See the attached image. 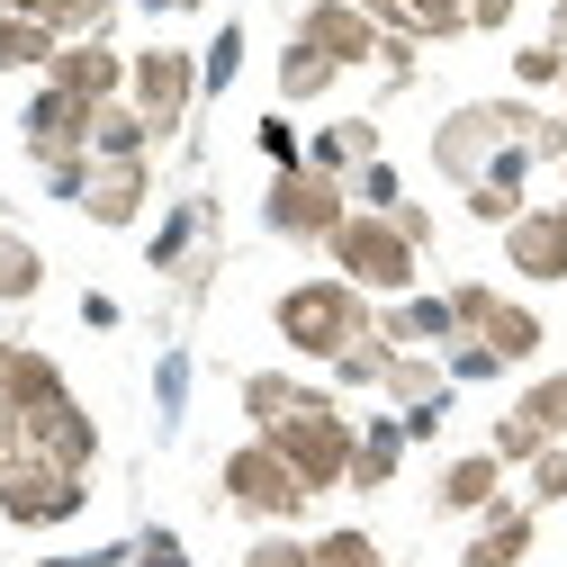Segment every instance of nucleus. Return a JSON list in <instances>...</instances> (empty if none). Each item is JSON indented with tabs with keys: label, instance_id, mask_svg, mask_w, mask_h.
I'll list each match as a JSON object with an SVG mask.
<instances>
[{
	"label": "nucleus",
	"instance_id": "1",
	"mask_svg": "<svg viewBox=\"0 0 567 567\" xmlns=\"http://www.w3.org/2000/svg\"><path fill=\"white\" fill-rule=\"evenodd\" d=\"M270 324H279V342H289L298 361H324V370H333L351 342L379 333V307L351 289V279H298V289H279Z\"/></svg>",
	"mask_w": 567,
	"mask_h": 567
},
{
	"label": "nucleus",
	"instance_id": "2",
	"mask_svg": "<svg viewBox=\"0 0 567 567\" xmlns=\"http://www.w3.org/2000/svg\"><path fill=\"white\" fill-rule=\"evenodd\" d=\"M523 135H532V100H468V109H451L433 126V172L451 189H468V181L495 172V154H514Z\"/></svg>",
	"mask_w": 567,
	"mask_h": 567
},
{
	"label": "nucleus",
	"instance_id": "3",
	"mask_svg": "<svg viewBox=\"0 0 567 567\" xmlns=\"http://www.w3.org/2000/svg\"><path fill=\"white\" fill-rule=\"evenodd\" d=\"M324 252H333V279H351L361 298H414V261H423V252H414L388 217H370V207H351Z\"/></svg>",
	"mask_w": 567,
	"mask_h": 567
},
{
	"label": "nucleus",
	"instance_id": "4",
	"mask_svg": "<svg viewBox=\"0 0 567 567\" xmlns=\"http://www.w3.org/2000/svg\"><path fill=\"white\" fill-rule=\"evenodd\" d=\"M351 217V181L316 172V163H289V172H270L261 189V226L279 244H333V226Z\"/></svg>",
	"mask_w": 567,
	"mask_h": 567
},
{
	"label": "nucleus",
	"instance_id": "5",
	"mask_svg": "<svg viewBox=\"0 0 567 567\" xmlns=\"http://www.w3.org/2000/svg\"><path fill=\"white\" fill-rule=\"evenodd\" d=\"M126 109L154 126V145H172L181 117L198 109V54H189V45H145V54H126Z\"/></svg>",
	"mask_w": 567,
	"mask_h": 567
},
{
	"label": "nucleus",
	"instance_id": "6",
	"mask_svg": "<svg viewBox=\"0 0 567 567\" xmlns=\"http://www.w3.org/2000/svg\"><path fill=\"white\" fill-rule=\"evenodd\" d=\"M279 460L298 468V486L307 495H333L342 477H351V451H361V423H351L342 405H316V414H298V423H279V433H261Z\"/></svg>",
	"mask_w": 567,
	"mask_h": 567
},
{
	"label": "nucleus",
	"instance_id": "7",
	"mask_svg": "<svg viewBox=\"0 0 567 567\" xmlns=\"http://www.w3.org/2000/svg\"><path fill=\"white\" fill-rule=\"evenodd\" d=\"M217 486H226V505L252 514V523H307V505H316V495L298 486V468L279 460L261 433H252L244 451H226V477H217Z\"/></svg>",
	"mask_w": 567,
	"mask_h": 567
},
{
	"label": "nucleus",
	"instance_id": "8",
	"mask_svg": "<svg viewBox=\"0 0 567 567\" xmlns=\"http://www.w3.org/2000/svg\"><path fill=\"white\" fill-rule=\"evenodd\" d=\"M567 442V370H549V379H532L505 414H495V460H505V468H532L540 451H558Z\"/></svg>",
	"mask_w": 567,
	"mask_h": 567
},
{
	"label": "nucleus",
	"instance_id": "9",
	"mask_svg": "<svg viewBox=\"0 0 567 567\" xmlns=\"http://www.w3.org/2000/svg\"><path fill=\"white\" fill-rule=\"evenodd\" d=\"M91 505V477L82 468H54V460H19L10 477H0V514H10L19 532H54V523H73Z\"/></svg>",
	"mask_w": 567,
	"mask_h": 567
},
{
	"label": "nucleus",
	"instance_id": "10",
	"mask_svg": "<svg viewBox=\"0 0 567 567\" xmlns=\"http://www.w3.org/2000/svg\"><path fill=\"white\" fill-rule=\"evenodd\" d=\"M45 91H73L82 109H109V100H126V54L109 37H73V45H54Z\"/></svg>",
	"mask_w": 567,
	"mask_h": 567
},
{
	"label": "nucleus",
	"instance_id": "11",
	"mask_svg": "<svg viewBox=\"0 0 567 567\" xmlns=\"http://www.w3.org/2000/svg\"><path fill=\"white\" fill-rule=\"evenodd\" d=\"M298 37H307L316 54H333L342 73H351V63H379V45H388V28L361 10V0H307V10H298Z\"/></svg>",
	"mask_w": 567,
	"mask_h": 567
},
{
	"label": "nucleus",
	"instance_id": "12",
	"mask_svg": "<svg viewBox=\"0 0 567 567\" xmlns=\"http://www.w3.org/2000/svg\"><path fill=\"white\" fill-rule=\"evenodd\" d=\"M505 261L523 270V279H567V198L558 207H523V217L505 226Z\"/></svg>",
	"mask_w": 567,
	"mask_h": 567
},
{
	"label": "nucleus",
	"instance_id": "13",
	"mask_svg": "<svg viewBox=\"0 0 567 567\" xmlns=\"http://www.w3.org/2000/svg\"><path fill=\"white\" fill-rule=\"evenodd\" d=\"M28 451L54 460V468H82V477H91V460H100V423H91V405H82V396H63V405L28 414Z\"/></svg>",
	"mask_w": 567,
	"mask_h": 567
},
{
	"label": "nucleus",
	"instance_id": "14",
	"mask_svg": "<svg viewBox=\"0 0 567 567\" xmlns=\"http://www.w3.org/2000/svg\"><path fill=\"white\" fill-rule=\"evenodd\" d=\"M145 198H154V163H91V189H82V217L126 235L135 217H145Z\"/></svg>",
	"mask_w": 567,
	"mask_h": 567
},
{
	"label": "nucleus",
	"instance_id": "15",
	"mask_svg": "<svg viewBox=\"0 0 567 567\" xmlns=\"http://www.w3.org/2000/svg\"><path fill=\"white\" fill-rule=\"evenodd\" d=\"M532 532H540V514L514 505V495H495V505L477 514V532H468V549H460V567H523L532 558Z\"/></svg>",
	"mask_w": 567,
	"mask_h": 567
},
{
	"label": "nucleus",
	"instance_id": "16",
	"mask_svg": "<svg viewBox=\"0 0 567 567\" xmlns=\"http://www.w3.org/2000/svg\"><path fill=\"white\" fill-rule=\"evenodd\" d=\"M316 405H333V388H307V379H289V370H252V379H244L252 433H279V423H298V414H316Z\"/></svg>",
	"mask_w": 567,
	"mask_h": 567
},
{
	"label": "nucleus",
	"instance_id": "17",
	"mask_svg": "<svg viewBox=\"0 0 567 567\" xmlns=\"http://www.w3.org/2000/svg\"><path fill=\"white\" fill-rule=\"evenodd\" d=\"M495 495H505V460H495V451H460V460L433 477V505H442V514H486Z\"/></svg>",
	"mask_w": 567,
	"mask_h": 567
},
{
	"label": "nucleus",
	"instance_id": "18",
	"mask_svg": "<svg viewBox=\"0 0 567 567\" xmlns=\"http://www.w3.org/2000/svg\"><path fill=\"white\" fill-rule=\"evenodd\" d=\"M361 10L388 28V37H414V45H442V37H468V10L460 0H361Z\"/></svg>",
	"mask_w": 567,
	"mask_h": 567
},
{
	"label": "nucleus",
	"instance_id": "19",
	"mask_svg": "<svg viewBox=\"0 0 567 567\" xmlns=\"http://www.w3.org/2000/svg\"><path fill=\"white\" fill-rule=\"evenodd\" d=\"M523 181H532V154L514 145V154H495V172H486V181H468L460 198H468V217H477V226H514L523 207H532V198H523Z\"/></svg>",
	"mask_w": 567,
	"mask_h": 567
},
{
	"label": "nucleus",
	"instance_id": "20",
	"mask_svg": "<svg viewBox=\"0 0 567 567\" xmlns=\"http://www.w3.org/2000/svg\"><path fill=\"white\" fill-rule=\"evenodd\" d=\"M379 333H388L396 351H451V342H460L451 298H396V307H379Z\"/></svg>",
	"mask_w": 567,
	"mask_h": 567
},
{
	"label": "nucleus",
	"instance_id": "21",
	"mask_svg": "<svg viewBox=\"0 0 567 567\" xmlns=\"http://www.w3.org/2000/svg\"><path fill=\"white\" fill-rule=\"evenodd\" d=\"M468 333H477V342H486V351H495V361H505V370H523L532 351H540V333H549V324H540L532 307H514L505 289H495V298H486V316H477Z\"/></svg>",
	"mask_w": 567,
	"mask_h": 567
},
{
	"label": "nucleus",
	"instance_id": "22",
	"mask_svg": "<svg viewBox=\"0 0 567 567\" xmlns=\"http://www.w3.org/2000/svg\"><path fill=\"white\" fill-rule=\"evenodd\" d=\"M307 163H316V172H333V181L370 172V163H379V117H333V126H316Z\"/></svg>",
	"mask_w": 567,
	"mask_h": 567
},
{
	"label": "nucleus",
	"instance_id": "23",
	"mask_svg": "<svg viewBox=\"0 0 567 567\" xmlns=\"http://www.w3.org/2000/svg\"><path fill=\"white\" fill-rule=\"evenodd\" d=\"M396 468H405V423L396 414H379V423H361V451H351V495H379V486H396Z\"/></svg>",
	"mask_w": 567,
	"mask_h": 567
},
{
	"label": "nucleus",
	"instance_id": "24",
	"mask_svg": "<svg viewBox=\"0 0 567 567\" xmlns=\"http://www.w3.org/2000/svg\"><path fill=\"white\" fill-rule=\"evenodd\" d=\"M333 82H342V63H333V54H316L307 37H289V45H279V100H289V109L324 100Z\"/></svg>",
	"mask_w": 567,
	"mask_h": 567
},
{
	"label": "nucleus",
	"instance_id": "25",
	"mask_svg": "<svg viewBox=\"0 0 567 567\" xmlns=\"http://www.w3.org/2000/svg\"><path fill=\"white\" fill-rule=\"evenodd\" d=\"M19 19H37V28H54L63 45L73 37H109V19H117V0H10Z\"/></svg>",
	"mask_w": 567,
	"mask_h": 567
},
{
	"label": "nucleus",
	"instance_id": "26",
	"mask_svg": "<svg viewBox=\"0 0 567 567\" xmlns=\"http://www.w3.org/2000/svg\"><path fill=\"white\" fill-rule=\"evenodd\" d=\"M91 154H100V163H145V154H154V126L135 117L126 100H109L100 126H91Z\"/></svg>",
	"mask_w": 567,
	"mask_h": 567
},
{
	"label": "nucleus",
	"instance_id": "27",
	"mask_svg": "<svg viewBox=\"0 0 567 567\" xmlns=\"http://www.w3.org/2000/svg\"><path fill=\"white\" fill-rule=\"evenodd\" d=\"M54 28H37V19H19V10H0V73H45L54 63Z\"/></svg>",
	"mask_w": 567,
	"mask_h": 567
},
{
	"label": "nucleus",
	"instance_id": "28",
	"mask_svg": "<svg viewBox=\"0 0 567 567\" xmlns=\"http://www.w3.org/2000/svg\"><path fill=\"white\" fill-rule=\"evenodd\" d=\"M63 396H73V388H63V370L45 361V351H28V342H19V370H10V405H19V423H28V414H45V405H63Z\"/></svg>",
	"mask_w": 567,
	"mask_h": 567
},
{
	"label": "nucleus",
	"instance_id": "29",
	"mask_svg": "<svg viewBox=\"0 0 567 567\" xmlns=\"http://www.w3.org/2000/svg\"><path fill=\"white\" fill-rule=\"evenodd\" d=\"M37 289H45V252H37L28 235L0 226V307H28Z\"/></svg>",
	"mask_w": 567,
	"mask_h": 567
},
{
	"label": "nucleus",
	"instance_id": "30",
	"mask_svg": "<svg viewBox=\"0 0 567 567\" xmlns=\"http://www.w3.org/2000/svg\"><path fill=\"white\" fill-rule=\"evenodd\" d=\"M388 361H396V342H388V333L351 342L342 361H333V388H388Z\"/></svg>",
	"mask_w": 567,
	"mask_h": 567
},
{
	"label": "nucleus",
	"instance_id": "31",
	"mask_svg": "<svg viewBox=\"0 0 567 567\" xmlns=\"http://www.w3.org/2000/svg\"><path fill=\"white\" fill-rule=\"evenodd\" d=\"M514 82H523V91H558V82H567V54H558L549 37H540V45H514Z\"/></svg>",
	"mask_w": 567,
	"mask_h": 567
},
{
	"label": "nucleus",
	"instance_id": "32",
	"mask_svg": "<svg viewBox=\"0 0 567 567\" xmlns=\"http://www.w3.org/2000/svg\"><path fill=\"white\" fill-rule=\"evenodd\" d=\"M396 198H405V189H396V163H388V154H379L370 172H351V207H370V217H388Z\"/></svg>",
	"mask_w": 567,
	"mask_h": 567
},
{
	"label": "nucleus",
	"instance_id": "33",
	"mask_svg": "<svg viewBox=\"0 0 567 567\" xmlns=\"http://www.w3.org/2000/svg\"><path fill=\"white\" fill-rule=\"evenodd\" d=\"M442 370H451V388H460V379H505V361H495V351H486L477 333H460V342L442 351Z\"/></svg>",
	"mask_w": 567,
	"mask_h": 567
},
{
	"label": "nucleus",
	"instance_id": "34",
	"mask_svg": "<svg viewBox=\"0 0 567 567\" xmlns=\"http://www.w3.org/2000/svg\"><path fill=\"white\" fill-rule=\"evenodd\" d=\"M523 505H532V514H540V505H567V442L532 460V495H523Z\"/></svg>",
	"mask_w": 567,
	"mask_h": 567
},
{
	"label": "nucleus",
	"instance_id": "35",
	"mask_svg": "<svg viewBox=\"0 0 567 567\" xmlns=\"http://www.w3.org/2000/svg\"><path fill=\"white\" fill-rule=\"evenodd\" d=\"M244 567H316V540H289V532H270L244 549Z\"/></svg>",
	"mask_w": 567,
	"mask_h": 567
},
{
	"label": "nucleus",
	"instance_id": "36",
	"mask_svg": "<svg viewBox=\"0 0 567 567\" xmlns=\"http://www.w3.org/2000/svg\"><path fill=\"white\" fill-rule=\"evenodd\" d=\"M235 63H244V28H226L217 45H207V63H198V91H226V82H235Z\"/></svg>",
	"mask_w": 567,
	"mask_h": 567
},
{
	"label": "nucleus",
	"instance_id": "37",
	"mask_svg": "<svg viewBox=\"0 0 567 567\" xmlns=\"http://www.w3.org/2000/svg\"><path fill=\"white\" fill-rule=\"evenodd\" d=\"M126 567H189V549H181L172 532H135V549H126Z\"/></svg>",
	"mask_w": 567,
	"mask_h": 567
},
{
	"label": "nucleus",
	"instance_id": "38",
	"mask_svg": "<svg viewBox=\"0 0 567 567\" xmlns=\"http://www.w3.org/2000/svg\"><path fill=\"white\" fill-rule=\"evenodd\" d=\"M388 226H396V235H405V244L423 252V244H433V207H414V198H396V207H388Z\"/></svg>",
	"mask_w": 567,
	"mask_h": 567
},
{
	"label": "nucleus",
	"instance_id": "39",
	"mask_svg": "<svg viewBox=\"0 0 567 567\" xmlns=\"http://www.w3.org/2000/svg\"><path fill=\"white\" fill-rule=\"evenodd\" d=\"M261 154H270L279 172H289V163H307V154H298V135H289V117H261Z\"/></svg>",
	"mask_w": 567,
	"mask_h": 567
},
{
	"label": "nucleus",
	"instance_id": "40",
	"mask_svg": "<svg viewBox=\"0 0 567 567\" xmlns=\"http://www.w3.org/2000/svg\"><path fill=\"white\" fill-rule=\"evenodd\" d=\"M495 28H514V0H468V37H495Z\"/></svg>",
	"mask_w": 567,
	"mask_h": 567
},
{
	"label": "nucleus",
	"instance_id": "41",
	"mask_svg": "<svg viewBox=\"0 0 567 567\" xmlns=\"http://www.w3.org/2000/svg\"><path fill=\"white\" fill-rule=\"evenodd\" d=\"M379 73H388V82H414V37H388V45H379Z\"/></svg>",
	"mask_w": 567,
	"mask_h": 567
},
{
	"label": "nucleus",
	"instance_id": "42",
	"mask_svg": "<svg viewBox=\"0 0 567 567\" xmlns=\"http://www.w3.org/2000/svg\"><path fill=\"white\" fill-rule=\"evenodd\" d=\"M154 19H189V10H207V0H145Z\"/></svg>",
	"mask_w": 567,
	"mask_h": 567
},
{
	"label": "nucleus",
	"instance_id": "43",
	"mask_svg": "<svg viewBox=\"0 0 567 567\" xmlns=\"http://www.w3.org/2000/svg\"><path fill=\"white\" fill-rule=\"evenodd\" d=\"M549 45L567 54V0H549Z\"/></svg>",
	"mask_w": 567,
	"mask_h": 567
},
{
	"label": "nucleus",
	"instance_id": "44",
	"mask_svg": "<svg viewBox=\"0 0 567 567\" xmlns=\"http://www.w3.org/2000/svg\"><path fill=\"white\" fill-rule=\"evenodd\" d=\"M10 370H19V342L0 333V396H10Z\"/></svg>",
	"mask_w": 567,
	"mask_h": 567
},
{
	"label": "nucleus",
	"instance_id": "45",
	"mask_svg": "<svg viewBox=\"0 0 567 567\" xmlns=\"http://www.w3.org/2000/svg\"><path fill=\"white\" fill-rule=\"evenodd\" d=\"M558 109H567V82H558Z\"/></svg>",
	"mask_w": 567,
	"mask_h": 567
},
{
	"label": "nucleus",
	"instance_id": "46",
	"mask_svg": "<svg viewBox=\"0 0 567 567\" xmlns=\"http://www.w3.org/2000/svg\"><path fill=\"white\" fill-rule=\"evenodd\" d=\"M558 181H567V163H558Z\"/></svg>",
	"mask_w": 567,
	"mask_h": 567
},
{
	"label": "nucleus",
	"instance_id": "47",
	"mask_svg": "<svg viewBox=\"0 0 567 567\" xmlns=\"http://www.w3.org/2000/svg\"><path fill=\"white\" fill-rule=\"evenodd\" d=\"M0 10H10V0H0Z\"/></svg>",
	"mask_w": 567,
	"mask_h": 567
},
{
	"label": "nucleus",
	"instance_id": "48",
	"mask_svg": "<svg viewBox=\"0 0 567 567\" xmlns=\"http://www.w3.org/2000/svg\"><path fill=\"white\" fill-rule=\"evenodd\" d=\"M460 10H468V0H460Z\"/></svg>",
	"mask_w": 567,
	"mask_h": 567
}]
</instances>
